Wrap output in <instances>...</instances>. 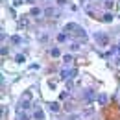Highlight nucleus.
Instances as JSON below:
<instances>
[{"label": "nucleus", "instance_id": "5", "mask_svg": "<svg viewBox=\"0 0 120 120\" xmlns=\"http://www.w3.org/2000/svg\"><path fill=\"white\" fill-rule=\"evenodd\" d=\"M50 54H52V57H59V50H57V48H54Z\"/></svg>", "mask_w": 120, "mask_h": 120}, {"label": "nucleus", "instance_id": "3", "mask_svg": "<svg viewBox=\"0 0 120 120\" xmlns=\"http://www.w3.org/2000/svg\"><path fill=\"white\" fill-rule=\"evenodd\" d=\"M30 102H31V96H30V92H26V96H24V100H22V109H24V111L30 109Z\"/></svg>", "mask_w": 120, "mask_h": 120}, {"label": "nucleus", "instance_id": "4", "mask_svg": "<svg viewBox=\"0 0 120 120\" xmlns=\"http://www.w3.org/2000/svg\"><path fill=\"white\" fill-rule=\"evenodd\" d=\"M33 116H35L37 120H43V118H45V113L41 111V107H39V109H35V113H33Z\"/></svg>", "mask_w": 120, "mask_h": 120}, {"label": "nucleus", "instance_id": "2", "mask_svg": "<svg viewBox=\"0 0 120 120\" xmlns=\"http://www.w3.org/2000/svg\"><path fill=\"white\" fill-rule=\"evenodd\" d=\"M96 43L102 45V46H105L107 43H109V39H107V35H104V33H98V35H96Z\"/></svg>", "mask_w": 120, "mask_h": 120}, {"label": "nucleus", "instance_id": "1", "mask_svg": "<svg viewBox=\"0 0 120 120\" xmlns=\"http://www.w3.org/2000/svg\"><path fill=\"white\" fill-rule=\"evenodd\" d=\"M65 30L68 31V33H72V35H76L78 39H83V41L87 39V35H85V31L81 30V28H79L78 24H67V28H65Z\"/></svg>", "mask_w": 120, "mask_h": 120}, {"label": "nucleus", "instance_id": "6", "mask_svg": "<svg viewBox=\"0 0 120 120\" xmlns=\"http://www.w3.org/2000/svg\"><path fill=\"white\" fill-rule=\"evenodd\" d=\"M50 107H52V111H57V109H59V104H52Z\"/></svg>", "mask_w": 120, "mask_h": 120}]
</instances>
